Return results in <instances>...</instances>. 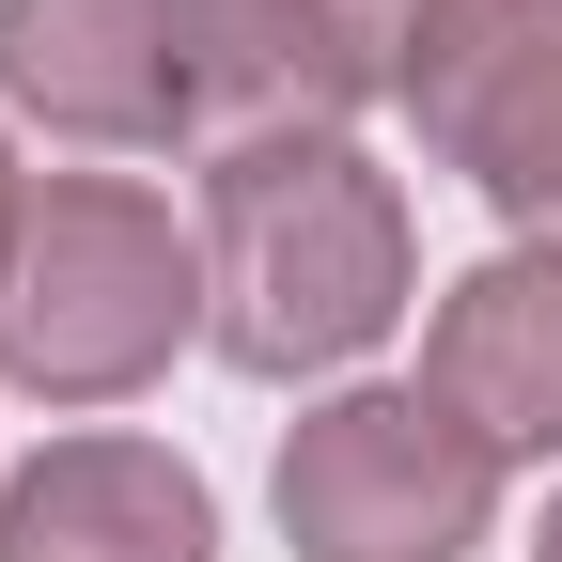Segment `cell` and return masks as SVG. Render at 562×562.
Returning <instances> with one entry per match:
<instances>
[{
    "instance_id": "7",
    "label": "cell",
    "mask_w": 562,
    "mask_h": 562,
    "mask_svg": "<svg viewBox=\"0 0 562 562\" xmlns=\"http://www.w3.org/2000/svg\"><path fill=\"white\" fill-rule=\"evenodd\" d=\"M0 562H220V501L157 438H47L0 484Z\"/></svg>"
},
{
    "instance_id": "4",
    "label": "cell",
    "mask_w": 562,
    "mask_h": 562,
    "mask_svg": "<svg viewBox=\"0 0 562 562\" xmlns=\"http://www.w3.org/2000/svg\"><path fill=\"white\" fill-rule=\"evenodd\" d=\"M406 110L531 250H562V0H422Z\"/></svg>"
},
{
    "instance_id": "10",
    "label": "cell",
    "mask_w": 562,
    "mask_h": 562,
    "mask_svg": "<svg viewBox=\"0 0 562 562\" xmlns=\"http://www.w3.org/2000/svg\"><path fill=\"white\" fill-rule=\"evenodd\" d=\"M531 562H562V501H547V547H531Z\"/></svg>"
},
{
    "instance_id": "8",
    "label": "cell",
    "mask_w": 562,
    "mask_h": 562,
    "mask_svg": "<svg viewBox=\"0 0 562 562\" xmlns=\"http://www.w3.org/2000/svg\"><path fill=\"white\" fill-rule=\"evenodd\" d=\"M422 391H438L484 453H562V250H501L438 297L422 344Z\"/></svg>"
},
{
    "instance_id": "6",
    "label": "cell",
    "mask_w": 562,
    "mask_h": 562,
    "mask_svg": "<svg viewBox=\"0 0 562 562\" xmlns=\"http://www.w3.org/2000/svg\"><path fill=\"white\" fill-rule=\"evenodd\" d=\"M188 47H203V110H235V140H281V125L344 140L360 94H406L422 0H188Z\"/></svg>"
},
{
    "instance_id": "1",
    "label": "cell",
    "mask_w": 562,
    "mask_h": 562,
    "mask_svg": "<svg viewBox=\"0 0 562 562\" xmlns=\"http://www.w3.org/2000/svg\"><path fill=\"white\" fill-rule=\"evenodd\" d=\"M406 313V203L360 140L281 125L203 172V328L235 375H328Z\"/></svg>"
},
{
    "instance_id": "3",
    "label": "cell",
    "mask_w": 562,
    "mask_h": 562,
    "mask_svg": "<svg viewBox=\"0 0 562 562\" xmlns=\"http://www.w3.org/2000/svg\"><path fill=\"white\" fill-rule=\"evenodd\" d=\"M501 516V453L438 391H344L281 438V531L297 562H469Z\"/></svg>"
},
{
    "instance_id": "2",
    "label": "cell",
    "mask_w": 562,
    "mask_h": 562,
    "mask_svg": "<svg viewBox=\"0 0 562 562\" xmlns=\"http://www.w3.org/2000/svg\"><path fill=\"white\" fill-rule=\"evenodd\" d=\"M188 313H203V250L172 235V203H140L110 172L32 188L16 281H0V375H16V391L110 406V391H140L188 344Z\"/></svg>"
},
{
    "instance_id": "9",
    "label": "cell",
    "mask_w": 562,
    "mask_h": 562,
    "mask_svg": "<svg viewBox=\"0 0 562 562\" xmlns=\"http://www.w3.org/2000/svg\"><path fill=\"white\" fill-rule=\"evenodd\" d=\"M16 235H32V188L0 172V281H16Z\"/></svg>"
},
{
    "instance_id": "5",
    "label": "cell",
    "mask_w": 562,
    "mask_h": 562,
    "mask_svg": "<svg viewBox=\"0 0 562 562\" xmlns=\"http://www.w3.org/2000/svg\"><path fill=\"white\" fill-rule=\"evenodd\" d=\"M0 94L63 140H172L203 125V47L188 0H0Z\"/></svg>"
}]
</instances>
